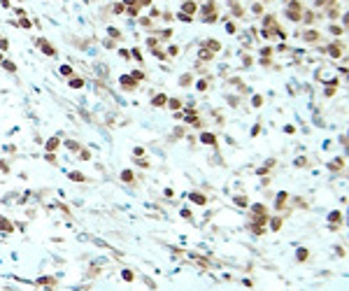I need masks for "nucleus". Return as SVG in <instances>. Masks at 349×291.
I'll use <instances>...</instances> for the list:
<instances>
[{
  "label": "nucleus",
  "mask_w": 349,
  "mask_h": 291,
  "mask_svg": "<svg viewBox=\"0 0 349 291\" xmlns=\"http://www.w3.org/2000/svg\"><path fill=\"white\" fill-rule=\"evenodd\" d=\"M186 12H196V3H184V14Z\"/></svg>",
  "instance_id": "obj_1"
}]
</instances>
